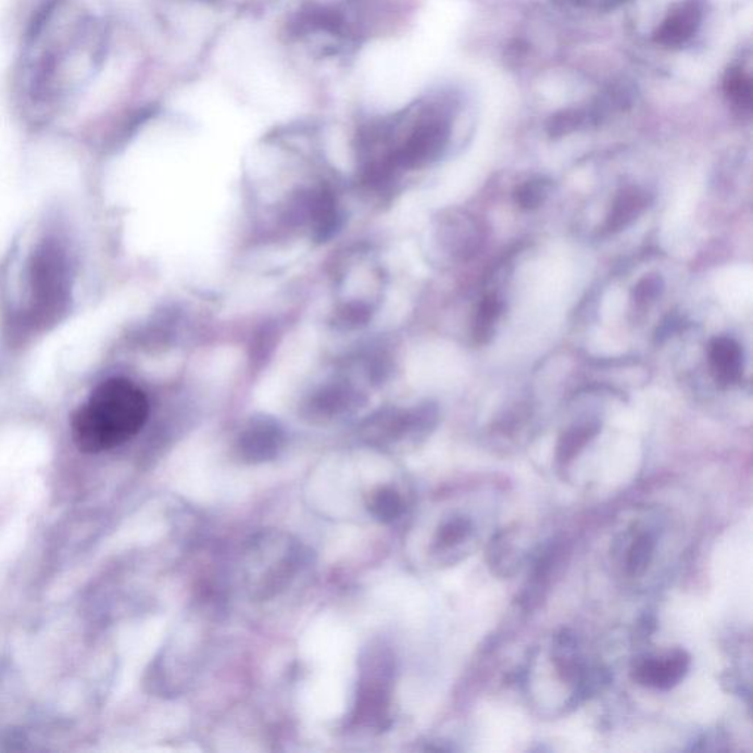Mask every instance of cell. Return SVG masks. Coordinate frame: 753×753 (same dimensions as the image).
<instances>
[{
    "mask_svg": "<svg viewBox=\"0 0 753 753\" xmlns=\"http://www.w3.org/2000/svg\"><path fill=\"white\" fill-rule=\"evenodd\" d=\"M664 280L658 274H649L635 286L633 301L636 305L644 306L655 302L663 294Z\"/></svg>",
    "mask_w": 753,
    "mask_h": 753,
    "instance_id": "5bb4252c",
    "label": "cell"
},
{
    "mask_svg": "<svg viewBox=\"0 0 753 753\" xmlns=\"http://www.w3.org/2000/svg\"><path fill=\"white\" fill-rule=\"evenodd\" d=\"M648 203V194L638 187H627L619 191L606 218V228L613 233L624 230L647 210Z\"/></svg>",
    "mask_w": 753,
    "mask_h": 753,
    "instance_id": "8992f818",
    "label": "cell"
},
{
    "mask_svg": "<svg viewBox=\"0 0 753 753\" xmlns=\"http://www.w3.org/2000/svg\"><path fill=\"white\" fill-rule=\"evenodd\" d=\"M705 10V0H680L674 3L655 32L656 43L667 48H678L688 43L701 28Z\"/></svg>",
    "mask_w": 753,
    "mask_h": 753,
    "instance_id": "7a4b0ae2",
    "label": "cell"
},
{
    "mask_svg": "<svg viewBox=\"0 0 753 753\" xmlns=\"http://www.w3.org/2000/svg\"><path fill=\"white\" fill-rule=\"evenodd\" d=\"M369 513L382 523L394 522L403 513L401 494L392 488H380L369 494L367 502Z\"/></svg>",
    "mask_w": 753,
    "mask_h": 753,
    "instance_id": "ba28073f",
    "label": "cell"
},
{
    "mask_svg": "<svg viewBox=\"0 0 753 753\" xmlns=\"http://www.w3.org/2000/svg\"><path fill=\"white\" fill-rule=\"evenodd\" d=\"M449 131L451 127L448 120L442 116H428L423 120L415 127L405 146L407 161L419 164L439 155L448 143Z\"/></svg>",
    "mask_w": 753,
    "mask_h": 753,
    "instance_id": "3957f363",
    "label": "cell"
},
{
    "mask_svg": "<svg viewBox=\"0 0 753 753\" xmlns=\"http://www.w3.org/2000/svg\"><path fill=\"white\" fill-rule=\"evenodd\" d=\"M653 551H655V540L649 535H640L631 544L627 557V572L630 576H640L647 572L651 564Z\"/></svg>",
    "mask_w": 753,
    "mask_h": 753,
    "instance_id": "7c38bea8",
    "label": "cell"
},
{
    "mask_svg": "<svg viewBox=\"0 0 753 753\" xmlns=\"http://www.w3.org/2000/svg\"><path fill=\"white\" fill-rule=\"evenodd\" d=\"M598 424L592 423L569 428V430L565 431L563 437H561L560 443H557V460H560L561 463H569V461L574 460V457L578 455V452L598 435Z\"/></svg>",
    "mask_w": 753,
    "mask_h": 753,
    "instance_id": "9c48e42d",
    "label": "cell"
},
{
    "mask_svg": "<svg viewBox=\"0 0 753 753\" xmlns=\"http://www.w3.org/2000/svg\"><path fill=\"white\" fill-rule=\"evenodd\" d=\"M711 367L721 386L735 385L743 373V353L731 337H717L711 343Z\"/></svg>",
    "mask_w": 753,
    "mask_h": 753,
    "instance_id": "5b68a950",
    "label": "cell"
},
{
    "mask_svg": "<svg viewBox=\"0 0 753 753\" xmlns=\"http://www.w3.org/2000/svg\"><path fill=\"white\" fill-rule=\"evenodd\" d=\"M280 447V435L274 427L261 426L252 428L241 439V455L251 463L266 461L276 455Z\"/></svg>",
    "mask_w": 753,
    "mask_h": 753,
    "instance_id": "52a82bcc",
    "label": "cell"
},
{
    "mask_svg": "<svg viewBox=\"0 0 753 753\" xmlns=\"http://www.w3.org/2000/svg\"><path fill=\"white\" fill-rule=\"evenodd\" d=\"M549 183L543 180H530L524 183L515 190V202L522 210H536L548 197Z\"/></svg>",
    "mask_w": 753,
    "mask_h": 753,
    "instance_id": "4fadbf2b",
    "label": "cell"
},
{
    "mask_svg": "<svg viewBox=\"0 0 753 753\" xmlns=\"http://www.w3.org/2000/svg\"><path fill=\"white\" fill-rule=\"evenodd\" d=\"M724 91H726L728 101L733 102L736 106L751 108V78L744 74L740 66H733L727 71L726 78H724Z\"/></svg>",
    "mask_w": 753,
    "mask_h": 753,
    "instance_id": "30bf717a",
    "label": "cell"
},
{
    "mask_svg": "<svg viewBox=\"0 0 753 753\" xmlns=\"http://www.w3.org/2000/svg\"><path fill=\"white\" fill-rule=\"evenodd\" d=\"M690 656L683 651L674 652L667 660H647L636 668L635 678L640 685L656 689H672L688 673Z\"/></svg>",
    "mask_w": 753,
    "mask_h": 753,
    "instance_id": "277c9868",
    "label": "cell"
},
{
    "mask_svg": "<svg viewBox=\"0 0 753 753\" xmlns=\"http://www.w3.org/2000/svg\"><path fill=\"white\" fill-rule=\"evenodd\" d=\"M501 311L502 303L494 294H489V297L482 299L480 308H478L476 330H474L478 343L485 344L490 342V339L493 337L494 323L498 322Z\"/></svg>",
    "mask_w": 753,
    "mask_h": 753,
    "instance_id": "8fae6325",
    "label": "cell"
},
{
    "mask_svg": "<svg viewBox=\"0 0 753 753\" xmlns=\"http://www.w3.org/2000/svg\"><path fill=\"white\" fill-rule=\"evenodd\" d=\"M148 417L149 401L139 387L126 378H111L73 415L74 442L86 453L111 451L133 439Z\"/></svg>",
    "mask_w": 753,
    "mask_h": 753,
    "instance_id": "6da1fadb",
    "label": "cell"
},
{
    "mask_svg": "<svg viewBox=\"0 0 753 753\" xmlns=\"http://www.w3.org/2000/svg\"><path fill=\"white\" fill-rule=\"evenodd\" d=\"M472 524L468 519L455 518L440 527L437 532V543L443 548H451L453 544L460 543L461 540L467 538Z\"/></svg>",
    "mask_w": 753,
    "mask_h": 753,
    "instance_id": "9a60e30c",
    "label": "cell"
}]
</instances>
